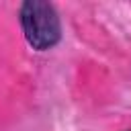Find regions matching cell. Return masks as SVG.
I'll return each instance as SVG.
<instances>
[{"label": "cell", "instance_id": "1", "mask_svg": "<svg viewBox=\"0 0 131 131\" xmlns=\"http://www.w3.org/2000/svg\"><path fill=\"white\" fill-rule=\"evenodd\" d=\"M18 23L23 37L33 51H51L61 43V18L49 0H23L18 6Z\"/></svg>", "mask_w": 131, "mask_h": 131}, {"label": "cell", "instance_id": "2", "mask_svg": "<svg viewBox=\"0 0 131 131\" xmlns=\"http://www.w3.org/2000/svg\"><path fill=\"white\" fill-rule=\"evenodd\" d=\"M125 131H131V129H125Z\"/></svg>", "mask_w": 131, "mask_h": 131}]
</instances>
